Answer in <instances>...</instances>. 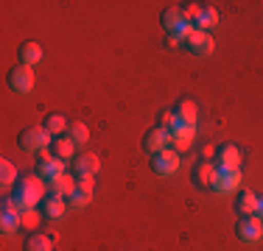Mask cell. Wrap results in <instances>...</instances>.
<instances>
[{
  "mask_svg": "<svg viewBox=\"0 0 263 251\" xmlns=\"http://www.w3.org/2000/svg\"><path fill=\"white\" fill-rule=\"evenodd\" d=\"M177 45H182V39H179V36H174V34H168L165 36V48H177Z\"/></svg>",
  "mask_w": 263,
  "mask_h": 251,
  "instance_id": "f1b7e54d",
  "label": "cell"
},
{
  "mask_svg": "<svg viewBox=\"0 0 263 251\" xmlns=\"http://www.w3.org/2000/svg\"><path fill=\"white\" fill-rule=\"evenodd\" d=\"M23 251H53V243L42 232H31L26 237V243H23Z\"/></svg>",
  "mask_w": 263,
  "mask_h": 251,
  "instance_id": "d6986e66",
  "label": "cell"
},
{
  "mask_svg": "<svg viewBox=\"0 0 263 251\" xmlns=\"http://www.w3.org/2000/svg\"><path fill=\"white\" fill-rule=\"evenodd\" d=\"M179 168V154L174 148H162L157 154H152V171L160 176H171Z\"/></svg>",
  "mask_w": 263,
  "mask_h": 251,
  "instance_id": "5b68a950",
  "label": "cell"
},
{
  "mask_svg": "<svg viewBox=\"0 0 263 251\" xmlns=\"http://www.w3.org/2000/svg\"><path fill=\"white\" fill-rule=\"evenodd\" d=\"M238 184H241V168L216 165V187H213V190H218V193H233Z\"/></svg>",
  "mask_w": 263,
  "mask_h": 251,
  "instance_id": "52a82bcc",
  "label": "cell"
},
{
  "mask_svg": "<svg viewBox=\"0 0 263 251\" xmlns=\"http://www.w3.org/2000/svg\"><path fill=\"white\" fill-rule=\"evenodd\" d=\"M216 25H218V9H216V6H208V3H204L202 20L196 23V31H204V34H210V28H216Z\"/></svg>",
  "mask_w": 263,
  "mask_h": 251,
  "instance_id": "7402d4cb",
  "label": "cell"
},
{
  "mask_svg": "<svg viewBox=\"0 0 263 251\" xmlns=\"http://www.w3.org/2000/svg\"><path fill=\"white\" fill-rule=\"evenodd\" d=\"M162 148H171V134H168L165 129H160V126H154V129H148L146 137H143V151L152 156Z\"/></svg>",
  "mask_w": 263,
  "mask_h": 251,
  "instance_id": "ba28073f",
  "label": "cell"
},
{
  "mask_svg": "<svg viewBox=\"0 0 263 251\" xmlns=\"http://www.w3.org/2000/svg\"><path fill=\"white\" fill-rule=\"evenodd\" d=\"M76 187L84 193H92V187H96V181H92V176H79L76 179Z\"/></svg>",
  "mask_w": 263,
  "mask_h": 251,
  "instance_id": "83f0119b",
  "label": "cell"
},
{
  "mask_svg": "<svg viewBox=\"0 0 263 251\" xmlns=\"http://www.w3.org/2000/svg\"><path fill=\"white\" fill-rule=\"evenodd\" d=\"M48 193L51 196H62V198H70L73 193H76V181L70 179V176H59V179H53V181H48Z\"/></svg>",
  "mask_w": 263,
  "mask_h": 251,
  "instance_id": "e0dca14e",
  "label": "cell"
},
{
  "mask_svg": "<svg viewBox=\"0 0 263 251\" xmlns=\"http://www.w3.org/2000/svg\"><path fill=\"white\" fill-rule=\"evenodd\" d=\"M90 201H92V193H84V190H79V187H76V193L67 198V206H73V210H84Z\"/></svg>",
  "mask_w": 263,
  "mask_h": 251,
  "instance_id": "484cf974",
  "label": "cell"
},
{
  "mask_svg": "<svg viewBox=\"0 0 263 251\" xmlns=\"http://www.w3.org/2000/svg\"><path fill=\"white\" fill-rule=\"evenodd\" d=\"M171 112H174V115H177L182 123H187V126H196V120H199V109H196V103H193L191 98H179L177 106H174Z\"/></svg>",
  "mask_w": 263,
  "mask_h": 251,
  "instance_id": "5bb4252c",
  "label": "cell"
},
{
  "mask_svg": "<svg viewBox=\"0 0 263 251\" xmlns=\"http://www.w3.org/2000/svg\"><path fill=\"white\" fill-rule=\"evenodd\" d=\"M182 45L191 50V53H196V56H208L210 50H213V36L204 34V31H196V28H193L191 34L182 39Z\"/></svg>",
  "mask_w": 263,
  "mask_h": 251,
  "instance_id": "8fae6325",
  "label": "cell"
},
{
  "mask_svg": "<svg viewBox=\"0 0 263 251\" xmlns=\"http://www.w3.org/2000/svg\"><path fill=\"white\" fill-rule=\"evenodd\" d=\"M235 235L241 237L243 243H255L263 237V221L258 215H247V218H238L235 223Z\"/></svg>",
  "mask_w": 263,
  "mask_h": 251,
  "instance_id": "8992f818",
  "label": "cell"
},
{
  "mask_svg": "<svg viewBox=\"0 0 263 251\" xmlns=\"http://www.w3.org/2000/svg\"><path fill=\"white\" fill-rule=\"evenodd\" d=\"M258 218L263 221V196H258Z\"/></svg>",
  "mask_w": 263,
  "mask_h": 251,
  "instance_id": "f546056e",
  "label": "cell"
},
{
  "mask_svg": "<svg viewBox=\"0 0 263 251\" xmlns=\"http://www.w3.org/2000/svg\"><path fill=\"white\" fill-rule=\"evenodd\" d=\"M67 137H70L76 145H81V142L90 140V129H87L84 123H70V129H67Z\"/></svg>",
  "mask_w": 263,
  "mask_h": 251,
  "instance_id": "d4e9b609",
  "label": "cell"
},
{
  "mask_svg": "<svg viewBox=\"0 0 263 251\" xmlns=\"http://www.w3.org/2000/svg\"><path fill=\"white\" fill-rule=\"evenodd\" d=\"M51 151H53V156L56 159H70L73 154H76V142L70 140L67 134H59V137H53V142H51Z\"/></svg>",
  "mask_w": 263,
  "mask_h": 251,
  "instance_id": "2e32d148",
  "label": "cell"
},
{
  "mask_svg": "<svg viewBox=\"0 0 263 251\" xmlns=\"http://www.w3.org/2000/svg\"><path fill=\"white\" fill-rule=\"evenodd\" d=\"M73 168H76V176H96V171L101 168V159H98V154H79L76 162H73Z\"/></svg>",
  "mask_w": 263,
  "mask_h": 251,
  "instance_id": "9a60e30c",
  "label": "cell"
},
{
  "mask_svg": "<svg viewBox=\"0 0 263 251\" xmlns=\"http://www.w3.org/2000/svg\"><path fill=\"white\" fill-rule=\"evenodd\" d=\"M179 11H182L185 23H191L193 28H196V23L202 20V11H204V3H182V6H179Z\"/></svg>",
  "mask_w": 263,
  "mask_h": 251,
  "instance_id": "603a6c76",
  "label": "cell"
},
{
  "mask_svg": "<svg viewBox=\"0 0 263 251\" xmlns=\"http://www.w3.org/2000/svg\"><path fill=\"white\" fill-rule=\"evenodd\" d=\"M36 176H40L42 181L59 179V176H65V162L56 159V156H51V154H45V151H40V173Z\"/></svg>",
  "mask_w": 263,
  "mask_h": 251,
  "instance_id": "9c48e42d",
  "label": "cell"
},
{
  "mask_svg": "<svg viewBox=\"0 0 263 251\" xmlns=\"http://www.w3.org/2000/svg\"><path fill=\"white\" fill-rule=\"evenodd\" d=\"M45 181L40 179V176H20V179L14 181V193H11V198H14V206L20 212L26 210H36V206L42 204V198H45Z\"/></svg>",
  "mask_w": 263,
  "mask_h": 251,
  "instance_id": "6da1fadb",
  "label": "cell"
},
{
  "mask_svg": "<svg viewBox=\"0 0 263 251\" xmlns=\"http://www.w3.org/2000/svg\"><path fill=\"white\" fill-rule=\"evenodd\" d=\"M218 165L224 168H241V151H238L233 142H224L218 148Z\"/></svg>",
  "mask_w": 263,
  "mask_h": 251,
  "instance_id": "ac0fdd59",
  "label": "cell"
},
{
  "mask_svg": "<svg viewBox=\"0 0 263 251\" xmlns=\"http://www.w3.org/2000/svg\"><path fill=\"white\" fill-rule=\"evenodd\" d=\"M36 223H40L36 210H26V212H23V226H26V229H36Z\"/></svg>",
  "mask_w": 263,
  "mask_h": 251,
  "instance_id": "4316f807",
  "label": "cell"
},
{
  "mask_svg": "<svg viewBox=\"0 0 263 251\" xmlns=\"http://www.w3.org/2000/svg\"><path fill=\"white\" fill-rule=\"evenodd\" d=\"M235 212H238V218L258 215V196H255L252 190H241L235 198Z\"/></svg>",
  "mask_w": 263,
  "mask_h": 251,
  "instance_id": "7c38bea8",
  "label": "cell"
},
{
  "mask_svg": "<svg viewBox=\"0 0 263 251\" xmlns=\"http://www.w3.org/2000/svg\"><path fill=\"white\" fill-rule=\"evenodd\" d=\"M42 126H45V131L51 137H59V134H65V129H70V126H67V117L62 115V112H51Z\"/></svg>",
  "mask_w": 263,
  "mask_h": 251,
  "instance_id": "ffe728a7",
  "label": "cell"
},
{
  "mask_svg": "<svg viewBox=\"0 0 263 251\" xmlns=\"http://www.w3.org/2000/svg\"><path fill=\"white\" fill-rule=\"evenodd\" d=\"M0 229L6 235L23 229V212L14 206V198H3V206H0Z\"/></svg>",
  "mask_w": 263,
  "mask_h": 251,
  "instance_id": "277c9868",
  "label": "cell"
},
{
  "mask_svg": "<svg viewBox=\"0 0 263 251\" xmlns=\"http://www.w3.org/2000/svg\"><path fill=\"white\" fill-rule=\"evenodd\" d=\"M17 142H20L23 151H34V154H40V151H45L53 142V137L45 131V126H28V129L20 131Z\"/></svg>",
  "mask_w": 263,
  "mask_h": 251,
  "instance_id": "7a4b0ae2",
  "label": "cell"
},
{
  "mask_svg": "<svg viewBox=\"0 0 263 251\" xmlns=\"http://www.w3.org/2000/svg\"><path fill=\"white\" fill-rule=\"evenodd\" d=\"M65 210H67V198L51 196V193H48V196L42 198V204H40V212L45 218H62V215H65Z\"/></svg>",
  "mask_w": 263,
  "mask_h": 251,
  "instance_id": "4fadbf2b",
  "label": "cell"
},
{
  "mask_svg": "<svg viewBox=\"0 0 263 251\" xmlns=\"http://www.w3.org/2000/svg\"><path fill=\"white\" fill-rule=\"evenodd\" d=\"M191 179L199 190H213V187H216V165H213V162H199V165H193Z\"/></svg>",
  "mask_w": 263,
  "mask_h": 251,
  "instance_id": "30bf717a",
  "label": "cell"
},
{
  "mask_svg": "<svg viewBox=\"0 0 263 251\" xmlns=\"http://www.w3.org/2000/svg\"><path fill=\"white\" fill-rule=\"evenodd\" d=\"M20 59H23V65H36V61L42 59V45L40 42H23L20 45Z\"/></svg>",
  "mask_w": 263,
  "mask_h": 251,
  "instance_id": "44dd1931",
  "label": "cell"
},
{
  "mask_svg": "<svg viewBox=\"0 0 263 251\" xmlns=\"http://www.w3.org/2000/svg\"><path fill=\"white\" fill-rule=\"evenodd\" d=\"M6 81H9V90L11 92L26 95V92L34 90V70H31L28 65H17V67H11V70H9Z\"/></svg>",
  "mask_w": 263,
  "mask_h": 251,
  "instance_id": "3957f363",
  "label": "cell"
},
{
  "mask_svg": "<svg viewBox=\"0 0 263 251\" xmlns=\"http://www.w3.org/2000/svg\"><path fill=\"white\" fill-rule=\"evenodd\" d=\"M17 179H20V176H17L14 162H9V159L0 162V181H3V187H14Z\"/></svg>",
  "mask_w": 263,
  "mask_h": 251,
  "instance_id": "cb8c5ba5",
  "label": "cell"
}]
</instances>
